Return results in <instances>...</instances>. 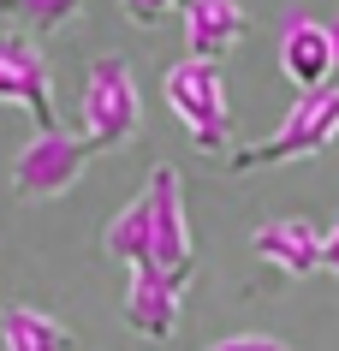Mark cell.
<instances>
[{"label":"cell","instance_id":"6da1fadb","mask_svg":"<svg viewBox=\"0 0 339 351\" xmlns=\"http://www.w3.org/2000/svg\"><path fill=\"white\" fill-rule=\"evenodd\" d=\"M143 131V90H137V72L125 54H95L90 72H84V143L101 155V149H125Z\"/></svg>","mask_w":339,"mask_h":351},{"label":"cell","instance_id":"7a4b0ae2","mask_svg":"<svg viewBox=\"0 0 339 351\" xmlns=\"http://www.w3.org/2000/svg\"><path fill=\"white\" fill-rule=\"evenodd\" d=\"M161 90H167V108L185 119L190 143L203 149V155H226V149H232V108H226L221 66H208V60H190V54H185L179 66H167Z\"/></svg>","mask_w":339,"mask_h":351},{"label":"cell","instance_id":"3957f363","mask_svg":"<svg viewBox=\"0 0 339 351\" xmlns=\"http://www.w3.org/2000/svg\"><path fill=\"white\" fill-rule=\"evenodd\" d=\"M334 137H339V90H316V95H303L298 108L286 113V125L274 131V137H262V143H250V149H232L226 167H232V173L286 167V161H303V155H321Z\"/></svg>","mask_w":339,"mask_h":351},{"label":"cell","instance_id":"277c9868","mask_svg":"<svg viewBox=\"0 0 339 351\" xmlns=\"http://www.w3.org/2000/svg\"><path fill=\"white\" fill-rule=\"evenodd\" d=\"M95 149L77 137V131L54 125V131H36L30 143L12 155V191H18L24 203H54V197H66V191L90 173Z\"/></svg>","mask_w":339,"mask_h":351},{"label":"cell","instance_id":"5b68a950","mask_svg":"<svg viewBox=\"0 0 339 351\" xmlns=\"http://www.w3.org/2000/svg\"><path fill=\"white\" fill-rule=\"evenodd\" d=\"M143 208H149V268H167V274H190L197 256H190V226H185V179L179 167H155L143 179Z\"/></svg>","mask_w":339,"mask_h":351},{"label":"cell","instance_id":"8992f818","mask_svg":"<svg viewBox=\"0 0 339 351\" xmlns=\"http://www.w3.org/2000/svg\"><path fill=\"white\" fill-rule=\"evenodd\" d=\"M0 101H12L36 119V131H54V84H48V60H42L30 30H0Z\"/></svg>","mask_w":339,"mask_h":351},{"label":"cell","instance_id":"52a82bcc","mask_svg":"<svg viewBox=\"0 0 339 351\" xmlns=\"http://www.w3.org/2000/svg\"><path fill=\"white\" fill-rule=\"evenodd\" d=\"M185 280L167 268H131V292H125V328L137 339H173L179 315H185Z\"/></svg>","mask_w":339,"mask_h":351},{"label":"cell","instance_id":"ba28073f","mask_svg":"<svg viewBox=\"0 0 339 351\" xmlns=\"http://www.w3.org/2000/svg\"><path fill=\"white\" fill-rule=\"evenodd\" d=\"M280 72L298 84V95L327 90V77L339 72V30L321 19H292L280 30Z\"/></svg>","mask_w":339,"mask_h":351},{"label":"cell","instance_id":"9c48e42d","mask_svg":"<svg viewBox=\"0 0 339 351\" xmlns=\"http://www.w3.org/2000/svg\"><path fill=\"white\" fill-rule=\"evenodd\" d=\"M179 12H185V54L208 66H221L250 30V12L238 0H185Z\"/></svg>","mask_w":339,"mask_h":351},{"label":"cell","instance_id":"30bf717a","mask_svg":"<svg viewBox=\"0 0 339 351\" xmlns=\"http://www.w3.org/2000/svg\"><path fill=\"white\" fill-rule=\"evenodd\" d=\"M250 244H256V256L280 280H303V274L321 268V232L303 215H274V221H262Z\"/></svg>","mask_w":339,"mask_h":351},{"label":"cell","instance_id":"8fae6325","mask_svg":"<svg viewBox=\"0 0 339 351\" xmlns=\"http://www.w3.org/2000/svg\"><path fill=\"white\" fill-rule=\"evenodd\" d=\"M0 346L6 351H77V333L30 304H0Z\"/></svg>","mask_w":339,"mask_h":351},{"label":"cell","instance_id":"7c38bea8","mask_svg":"<svg viewBox=\"0 0 339 351\" xmlns=\"http://www.w3.org/2000/svg\"><path fill=\"white\" fill-rule=\"evenodd\" d=\"M0 12H12L30 36H54V30H66L84 12V0H6Z\"/></svg>","mask_w":339,"mask_h":351},{"label":"cell","instance_id":"4fadbf2b","mask_svg":"<svg viewBox=\"0 0 339 351\" xmlns=\"http://www.w3.org/2000/svg\"><path fill=\"white\" fill-rule=\"evenodd\" d=\"M119 6H125V19H131V24H143V30H155V24L167 19L173 6H185V0H119Z\"/></svg>","mask_w":339,"mask_h":351},{"label":"cell","instance_id":"5bb4252c","mask_svg":"<svg viewBox=\"0 0 339 351\" xmlns=\"http://www.w3.org/2000/svg\"><path fill=\"white\" fill-rule=\"evenodd\" d=\"M208 351H292V346H280L274 333H226V339H214Z\"/></svg>","mask_w":339,"mask_h":351},{"label":"cell","instance_id":"9a60e30c","mask_svg":"<svg viewBox=\"0 0 339 351\" xmlns=\"http://www.w3.org/2000/svg\"><path fill=\"white\" fill-rule=\"evenodd\" d=\"M321 268H334V274H339V221L321 232Z\"/></svg>","mask_w":339,"mask_h":351},{"label":"cell","instance_id":"2e32d148","mask_svg":"<svg viewBox=\"0 0 339 351\" xmlns=\"http://www.w3.org/2000/svg\"><path fill=\"white\" fill-rule=\"evenodd\" d=\"M0 6H6V0H0Z\"/></svg>","mask_w":339,"mask_h":351}]
</instances>
